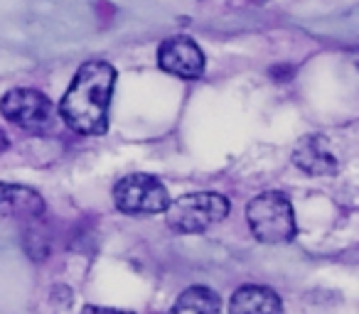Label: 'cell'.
<instances>
[{
    "instance_id": "cell-1",
    "label": "cell",
    "mask_w": 359,
    "mask_h": 314,
    "mask_svg": "<svg viewBox=\"0 0 359 314\" xmlns=\"http://www.w3.org/2000/svg\"><path fill=\"white\" fill-rule=\"evenodd\" d=\"M114 86L116 69L109 62L94 59L81 64L60 101V113L65 123L79 135H104L109 130Z\"/></svg>"
},
{
    "instance_id": "cell-2",
    "label": "cell",
    "mask_w": 359,
    "mask_h": 314,
    "mask_svg": "<svg viewBox=\"0 0 359 314\" xmlns=\"http://www.w3.org/2000/svg\"><path fill=\"white\" fill-rule=\"evenodd\" d=\"M229 199L217 192H195L177 197L165 209V221L177 234H202L229 216Z\"/></svg>"
},
{
    "instance_id": "cell-3",
    "label": "cell",
    "mask_w": 359,
    "mask_h": 314,
    "mask_svg": "<svg viewBox=\"0 0 359 314\" xmlns=\"http://www.w3.org/2000/svg\"><path fill=\"white\" fill-rule=\"evenodd\" d=\"M251 234L261 243H288L295 238V216L283 192H261L246 206Z\"/></svg>"
},
{
    "instance_id": "cell-4",
    "label": "cell",
    "mask_w": 359,
    "mask_h": 314,
    "mask_svg": "<svg viewBox=\"0 0 359 314\" xmlns=\"http://www.w3.org/2000/svg\"><path fill=\"white\" fill-rule=\"evenodd\" d=\"M114 204L128 216L163 214L170 204V194L158 177L128 175L114 187Z\"/></svg>"
},
{
    "instance_id": "cell-5",
    "label": "cell",
    "mask_w": 359,
    "mask_h": 314,
    "mask_svg": "<svg viewBox=\"0 0 359 314\" xmlns=\"http://www.w3.org/2000/svg\"><path fill=\"white\" fill-rule=\"evenodd\" d=\"M0 113L25 130H45L50 128L55 108L52 101L40 91L13 89L0 99Z\"/></svg>"
},
{
    "instance_id": "cell-6",
    "label": "cell",
    "mask_w": 359,
    "mask_h": 314,
    "mask_svg": "<svg viewBox=\"0 0 359 314\" xmlns=\"http://www.w3.org/2000/svg\"><path fill=\"white\" fill-rule=\"evenodd\" d=\"M158 64L163 71L187 81L200 79L205 74V55L190 37H170V40H165L158 50Z\"/></svg>"
},
{
    "instance_id": "cell-7",
    "label": "cell",
    "mask_w": 359,
    "mask_h": 314,
    "mask_svg": "<svg viewBox=\"0 0 359 314\" xmlns=\"http://www.w3.org/2000/svg\"><path fill=\"white\" fill-rule=\"evenodd\" d=\"M293 162L310 177H332L339 162L323 135H305L293 150Z\"/></svg>"
},
{
    "instance_id": "cell-8",
    "label": "cell",
    "mask_w": 359,
    "mask_h": 314,
    "mask_svg": "<svg viewBox=\"0 0 359 314\" xmlns=\"http://www.w3.org/2000/svg\"><path fill=\"white\" fill-rule=\"evenodd\" d=\"M45 199L35 190L0 182V216L6 219H37L45 214Z\"/></svg>"
},
{
    "instance_id": "cell-9",
    "label": "cell",
    "mask_w": 359,
    "mask_h": 314,
    "mask_svg": "<svg viewBox=\"0 0 359 314\" xmlns=\"http://www.w3.org/2000/svg\"><path fill=\"white\" fill-rule=\"evenodd\" d=\"M229 314H283V302L271 287L244 285L231 294Z\"/></svg>"
},
{
    "instance_id": "cell-10",
    "label": "cell",
    "mask_w": 359,
    "mask_h": 314,
    "mask_svg": "<svg viewBox=\"0 0 359 314\" xmlns=\"http://www.w3.org/2000/svg\"><path fill=\"white\" fill-rule=\"evenodd\" d=\"M170 314H222V299L205 285H192L175 299Z\"/></svg>"
},
{
    "instance_id": "cell-11",
    "label": "cell",
    "mask_w": 359,
    "mask_h": 314,
    "mask_svg": "<svg viewBox=\"0 0 359 314\" xmlns=\"http://www.w3.org/2000/svg\"><path fill=\"white\" fill-rule=\"evenodd\" d=\"M81 314H133L130 309H114V307H99V304H86Z\"/></svg>"
},
{
    "instance_id": "cell-12",
    "label": "cell",
    "mask_w": 359,
    "mask_h": 314,
    "mask_svg": "<svg viewBox=\"0 0 359 314\" xmlns=\"http://www.w3.org/2000/svg\"><path fill=\"white\" fill-rule=\"evenodd\" d=\"M8 148V138H6V133H3V130H0V152H3V150Z\"/></svg>"
}]
</instances>
